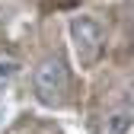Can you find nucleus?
<instances>
[{
  "instance_id": "nucleus-2",
  "label": "nucleus",
  "mask_w": 134,
  "mask_h": 134,
  "mask_svg": "<svg viewBox=\"0 0 134 134\" xmlns=\"http://www.w3.org/2000/svg\"><path fill=\"white\" fill-rule=\"evenodd\" d=\"M67 93V67L61 58H45L35 67V96L45 105H58Z\"/></svg>"
},
{
  "instance_id": "nucleus-5",
  "label": "nucleus",
  "mask_w": 134,
  "mask_h": 134,
  "mask_svg": "<svg viewBox=\"0 0 134 134\" xmlns=\"http://www.w3.org/2000/svg\"><path fill=\"white\" fill-rule=\"evenodd\" d=\"M3 118H7V109H3V105H0V125H3Z\"/></svg>"
},
{
  "instance_id": "nucleus-3",
  "label": "nucleus",
  "mask_w": 134,
  "mask_h": 134,
  "mask_svg": "<svg viewBox=\"0 0 134 134\" xmlns=\"http://www.w3.org/2000/svg\"><path fill=\"white\" fill-rule=\"evenodd\" d=\"M131 125H134V109H115L102 118L99 134H128Z\"/></svg>"
},
{
  "instance_id": "nucleus-4",
  "label": "nucleus",
  "mask_w": 134,
  "mask_h": 134,
  "mask_svg": "<svg viewBox=\"0 0 134 134\" xmlns=\"http://www.w3.org/2000/svg\"><path fill=\"white\" fill-rule=\"evenodd\" d=\"M16 77H19V61L10 58V54H0V90L7 83H13Z\"/></svg>"
},
{
  "instance_id": "nucleus-1",
  "label": "nucleus",
  "mask_w": 134,
  "mask_h": 134,
  "mask_svg": "<svg viewBox=\"0 0 134 134\" xmlns=\"http://www.w3.org/2000/svg\"><path fill=\"white\" fill-rule=\"evenodd\" d=\"M67 29H70V45H74V54H77L80 67H93L99 61V54H102V48H105L102 26L93 16H74Z\"/></svg>"
}]
</instances>
